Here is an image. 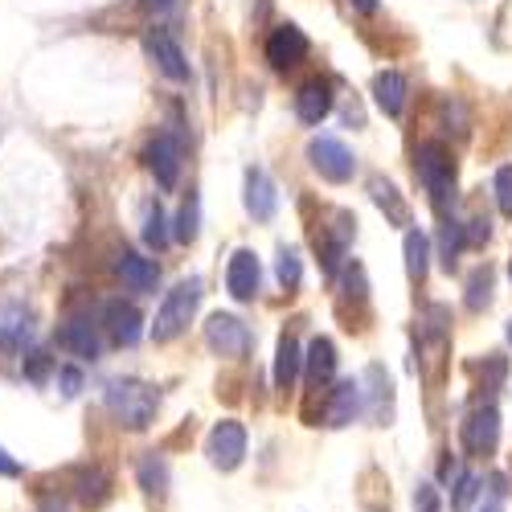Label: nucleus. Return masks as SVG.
Listing matches in <instances>:
<instances>
[{"label":"nucleus","mask_w":512,"mask_h":512,"mask_svg":"<svg viewBox=\"0 0 512 512\" xmlns=\"http://www.w3.org/2000/svg\"><path fill=\"white\" fill-rule=\"evenodd\" d=\"M103 320H107V336L115 340V345H123V349H127V345H136L140 332H144V316H140V308H136V304H123V300L107 304Z\"/></svg>","instance_id":"4468645a"},{"label":"nucleus","mask_w":512,"mask_h":512,"mask_svg":"<svg viewBox=\"0 0 512 512\" xmlns=\"http://www.w3.org/2000/svg\"><path fill=\"white\" fill-rule=\"evenodd\" d=\"M508 340H512V320H508Z\"/></svg>","instance_id":"a19ab883"},{"label":"nucleus","mask_w":512,"mask_h":512,"mask_svg":"<svg viewBox=\"0 0 512 512\" xmlns=\"http://www.w3.org/2000/svg\"><path fill=\"white\" fill-rule=\"evenodd\" d=\"M308 160H312L316 173H320L324 181H332V185H345V181H353V173H357L353 152L340 144V140H332V136H316V140L308 144Z\"/></svg>","instance_id":"39448f33"},{"label":"nucleus","mask_w":512,"mask_h":512,"mask_svg":"<svg viewBox=\"0 0 512 512\" xmlns=\"http://www.w3.org/2000/svg\"><path fill=\"white\" fill-rule=\"evenodd\" d=\"M357 13H377V0H349Z\"/></svg>","instance_id":"58836bf2"},{"label":"nucleus","mask_w":512,"mask_h":512,"mask_svg":"<svg viewBox=\"0 0 512 512\" xmlns=\"http://www.w3.org/2000/svg\"><path fill=\"white\" fill-rule=\"evenodd\" d=\"M201 234V201L197 193H189V201L181 205V218H177V242H197Z\"/></svg>","instance_id":"cd10ccee"},{"label":"nucleus","mask_w":512,"mask_h":512,"mask_svg":"<svg viewBox=\"0 0 512 512\" xmlns=\"http://www.w3.org/2000/svg\"><path fill=\"white\" fill-rule=\"evenodd\" d=\"M78 496L87 500V504H99V500L107 496V476H103V472H82V488H78Z\"/></svg>","instance_id":"7c9ffc66"},{"label":"nucleus","mask_w":512,"mask_h":512,"mask_svg":"<svg viewBox=\"0 0 512 512\" xmlns=\"http://www.w3.org/2000/svg\"><path fill=\"white\" fill-rule=\"evenodd\" d=\"M328 111H332V87H328V82L324 78L304 82L300 95H295V115H300L308 127H316V123L328 119Z\"/></svg>","instance_id":"2eb2a0df"},{"label":"nucleus","mask_w":512,"mask_h":512,"mask_svg":"<svg viewBox=\"0 0 512 512\" xmlns=\"http://www.w3.org/2000/svg\"><path fill=\"white\" fill-rule=\"evenodd\" d=\"M308 58V37L300 25H279L271 37H267V62L275 70H291V66H300Z\"/></svg>","instance_id":"9b49d317"},{"label":"nucleus","mask_w":512,"mask_h":512,"mask_svg":"<svg viewBox=\"0 0 512 512\" xmlns=\"http://www.w3.org/2000/svg\"><path fill=\"white\" fill-rule=\"evenodd\" d=\"M304 369H308V386H328V381L336 377V345L328 336H316L308 345V357H304Z\"/></svg>","instance_id":"f3484780"},{"label":"nucleus","mask_w":512,"mask_h":512,"mask_svg":"<svg viewBox=\"0 0 512 512\" xmlns=\"http://www.w3.org/2000/svg\"><path fill=\"white\" fill-rule=\"evenodd\" d=\"M58 345H62L66 353L82 357V361H99V353H103V345H99V336H95L91 320H66V324L58 328Z\"/></svg>","instance_id":"dca6fc26"},{"label":"nucleus","mask_w":512,"mask_h":512,"mask_svg":"<svg viewBox=\"0 0 512 512\" xmlns=\"http://www.w3.org/2000/svg\"><path fill=\"white\" fill-rule=\"evenodd\" d=\"M119 275L132 291H156V283H160V267L152 259H144V254H136V250L119 254Z\"/></svg>","instance_id":"a211bd4d"},{"label":"nucleus","mask_w":512,"mask_h":512,"mask_svg":"<svg viewBox=\"0 0 512 512\" xmlns=\"http://www.w3.org/2000/svg\"><path fill=\"white\" fill-rule=\"evenodd\" d=\"M144 5H148L152 13H168V9H173V5H177V0H144Z\"/></svg>","instance_id":"4c0bfd02"},{"label":"nucleus","mask_w":512,"mask_h":512,"mask_svg":"<svg viewBox=\"0 0 512 512\" xmlns=\"http://www.w3.org/2000/svg\"><path fill=\"white\" fill-rule=\"evenodd\" d=\"M144 242H148L152 250H164V246H168V218H164L160 201H152V205L144 209Z\"/></svg>","instance_id":"a878e982"},{"label":"nucleus","mask_w":512,"mask_h":512,"mask_svg":"<svg viewBox=\"0 0 512 512\" xmlns=\"http://www.w3.org/2000/svg\"><path fill=\"white\" fill-rule=\"evenodd\" d=\"M369 193H373V201L386 209V218L394 222V226H410V205L398 197V189H394V181H386V177H373L369 181Z\"/></svg>","instance_id":"4be33fe9"},{"label":"nucleus","mask_w":512,"mask_h":512,"mask_svg":"<svg viewBox=\"0 0 512 512\" xmlns=\"http://www.w3.org/2000/svg\"><path fill=\"white\" fill-rule=\"evenodd\" d=\"M426 271H431V238H426L422 230H410L406 234V275L414 283H422Z\"/></svg>","instance_id":"5701e85b"},{"label":"nucleus","mask_w":512,"mask_h":512,"mask_svg":"<svg viewBox=\"0 0 512 512\" xmlns=\"http://www.w3.org/2000/svg\"><path fill=\"white\" fill-rule=\"evenodd\" d=\"M463 226L459 222H443V234H439V250H443V263H447V271L455 267V259H459V250H463Z\"/></svg>","instance_id":"c756f323"},{"label":"nucleus","mask_w":512,"mask_h":512,"mask_svg":"<svg viewBox=\"0 0 512 512\" xmlns=\"http://www.w3.org/2000/svg\"><path fill=\"white\" fill-rule=\"evenodd\" d=\"M144 50H148V58L156 62V70H160L164 78H173V82H189V78H193L185 50L177 46V37L168 33V29H152V33L144 37Z\"/></svg>","instance_id":"0eeeda50"},{"label":"nucleus","mask_w":512,"mask_h":512,"mask_svg":"<svg viewBox=\"0 0 512 512\" xmlns=\"http://www.w3.org/2000/svg\"><path fill=\"white\" fill-rule=\"evenodd\" d=\"M300 365H304V353H300V340L291 332L279 336V349H275V386L279 390H291L295 377H300Z\"/></svg>","instance_id":"6ab92c4d"},{"label":"nucleus","mask_w":512,"mask_h":512,"mask_svg":"<svg viewBox=\"0 0 512 512\" xmlns=\"http://www.w3.org/2000/svg\"><path fill=\"white\" fill-rule=\"evenodd\" d=\"M476 496H480V476L459 472V480H455V496H451V508H455V512H467V508L476 504Z\"/></svg>","instance_id":"c85d7f7f"},{"label":"nucleus","mask_w":512,"mask_h":512,"mask_svg":"<svg viewBox=\"0 0 512 512\" xmlns=\"http://www.w3.org/2000/svg\"><path fill=\"white\" fill-rule=\"evenodd\" d=\"M201 287L205 283L193 275V279H181L173 291L164 295V304L156 308V324H152V340H156V345H168V340H177L189 328V320H193V312L201 304Z\"/></svg>","instance_id":"f03ea898"},{"label":"nucleus","mask_w":512,"mask_h":512,"mask_svg":"<svg viewBox=\"0 0 512 512\" xmlns=\"http://www.w3.org/2000/svg\"><path fill=\"white\" fill-rule=\"evenodd\" d=\"M144 160H148V168H152V177H156V185H160V189H177V181H181V164H185V152H181V144H177L173 136H156V140L148 144Z\"/></svg>","instance_id":"1a4fd4ad"},{"label":"nucleus","mask_w":512,"mask_h":512,"mask_svg":"<svg viewBox=\"0 0 512 512\" xmlns=\"http://www.w3.org/2000/svg\"><path fill=\"white\" fill-rule=\"evenodd\" d=\"M496 439H500V414L492 406H480L467 414L463 422V447L472 455H492L496 451Z\"/></svg>","instance_id":"f8f14e48"},{"label":"nucleus","mask_w":512,"mask_h":512,"mask_svg":"<svg viewBox=\"0 0 512 512\" xmlns=\"http://www.w3.org/2000/svg\"><path fill=\"white\" fill-rule=\"evenodd\" d=\"M414 173H418V181L426 185V193H431V201H435L439 209L451 201V189H455V160H451V152H447L439 140L418 144V152H414Z\"/></svg>","instance_id":"7ed1b4c3"},{"label":"nucleus","mask_w":512,"mask_h":512,"mask_svg":"<svg viewBox=\"0 0 512 512\" xmlns=\"http://www.w3.org/2000/svg\"><path fill=\"white\" fill-rule=\"evenodd\" d=\"M492 304V267H480L472 279H467V308L480 312Z\"/></svg>","instance_id":"bb28decb"},{"label":"nucleus","mask_w":512,"mask_h":512,"mask_svg":"<svg viewBox=\"0 0 512 512\" xmlns=\"http://www.w3.org/2000/svg\"><path fill=\"white\" fill-rule=\"evenodd\" d=\"M136 480L148 496H164L168 492V463L160 455H144L140 467H136Z\"/></svg>","instance_id":"b1692460"},{"label":"nucleus","mask_w":512,"mask_h":512,"mask_svg":"<svg viewBox=\"0 0 512 512\" xmlns=\"http://www.w3.org/2000/svg\"><path fill=\"white\" fill-rule=\"evenodd\" d=\"M259 283H263V267H259V254L254 250H234L230 254V267H226V291L234 300H254L259 295Z\"/></svg>","instance_id":"9d476101"},{"label":"nucleus","mask_w":512,"mask_h":512,"mask_svg":"<svg viewBox=\"0 0 512 512\" xmlns=\"http://www.w3.org/2000/svg\"><path fill=\"white\" fill-rule=\"evenodd\" d=\"M463 238H467V242H488V238H492V222H488V218H476L472 226L463 230Z\"/></svg>","instance_id":"c9c22d12"},{"label":"nucleus","mask_w":512,"mask_h":512,"mask_svg":"<svg viewBox=\"0 0 512 512\" xmlns=\"http://www.w3.org/2000/svg\"><path fill=\"white\" fill-rule=\"evenodd\" d=\"M58 381H62V394H66V398H74V394L82 390V373H78V369H70V365H66V369H58Z\"/></svg>","instance_id":"f704fd0d"},{"label":"nucleus","mask_w":512,"mask_h":512,"mask_svg":"<svg viewBox=\"0 0 512 512\" xmlns=\"http://www.w3.org/2000/svg\"><path fill=\"white\" fill-rule=\"evenodd\" d=\"M46 373H50V357H46V353H29V357H25V377H29V381H37V386H41V381H46Z\"/></svg>","instance_id":"72a5a7b5"},{"label":"nucleus","mask_w":512,"mask_h":512,"mask_svg":"<svg viewBox=\"0 0 512 512\" xmlns=\"http://www.w3.org/2000/svg\"><path fill=\"white\" fill-rule=\"evenodd\" d=\"M275 275H279V283H283L287 291L300 287V279H304V259H300V250H295V246H283V250H279V263H275Z\"/></svg>","instance_id":"393cba45"},{"label":"nucleus","mask_w":512,"mask_h":512,"mask_svg":"<svg viewBox=\"0 0 512 512\" xmlns=\"http://www.w3.org/2000/svg\"><path fill=\"white\" fill-rule=\"evenodd\" d=\"M414 512H439V488H435V484H418V492H414Z\"/></svg>","instance_id":"473e14b6"},{"label":"nucleus","mask_w":512,"mask_h":512,"mask_svg":"<svg viewBox=\"0 0 512 512\" xmlns=\"http://www.w3.org/2000/svg\"><path fill=\"white\" fill-rule=\"evenodd\" d=\"M0 476H9V480H13V476H21V463H17L5 447H0Z\"/></svg>","instance_id":"e433bc0d"},{"label":"nucleus","mask_w":512,"mask_h":512,"mask_svg":"<svg viewBox=\"0 0 512 512\" xmlns=\"http://www.w3.org/2000/svg\"><path fill=\"white\" fill-rule=\"evenodd\" d=\"M205 455H209V463L218 467V472H234V467H242V459H246V426L234 422V418H222L205 439Z\"/></svg>","instance_id":"20e7f679"},{"label":"nucleus","mask_w":512,"mask_h":512,"mask_svg":"<svg viewBox=\"0 0 512 512\" xmlns=\"http://www.w3.org/2000/svg\"><path fill=\"white\" fill-rule=\"evenodd\" d=\"M496 205L500 213H512V164H504L496 173Z\"/></svg>","instance_id":"2f4dec72"},{"label":"nucleus","mask_w":512,"mask_h":512,"mask_svg":"<svg viewBox=\"0 0 512 512\" xmlns=\"http://www.w3.org/2000/svg\"><path fill=\"white\" fill-rule=\"evenodd\" d=\"M373 95H377V107L386 115H402V107H406V78L398 70H381L373 78Z\"/></svg>","instance_id":"412c9836"},{"label":"nucleus","mask_w":512,"mask_h":512,"mask_svg":"<svg viewBox=\"0 0 512 512\" xmlns=\"http://www.w3.org/2000/svg\"><path fill=\"white\" fill-rule=\"evenodd\" d=\"M508 275H512V254H508Z\"/></svg>","instance_id":"ea45409f"},{"label":"nucleus","mask_w":512,"mask_h":512,"mask_svg":"<svg viewBox=\"0 0 512 512\" xmlns=\"http://www.w3.org/2000/svg\"><path fill=\"white\" fill-rule=\"evenodd\" d=\"M37 332V316L25 300H5L0 304V349L9 353H21Z\"/></svg>","instance_id":"6e6552de"},{"label":"nucleus","mask_w":512,"mask_h":512,"mask_svg":"<svg viewBox=\"0 0 512 512\" xmlns=\"http://www.w3.org/2000/svg\"><path fill=\"white\" fill-rule=\"evenodd\" d=\"M205 345L218 357H246L250 353V328L230 312H213L205 320Z\"/></svg>","instance_id":"423d86ee"},{"label":"nucleus","mask_w":512,"mask_h":512,"mask_svg":"<svg viewBox=\"0 0 512 512\" xmlns=\"http://www.w3.org/2000/svg\"><path fill=\"white\" fill-rule=\"evenodd\" d=\"M246 209H250L254 222H271L275 209H279L275 181L263 173V168H250V173H246Z\"/></svg>","instance_id":"ddd939ff"},{"label":"nucleus","mask_w":512,"mask_h":512,"mask_svg":"<svg viewBox=\"0 0 512 512\" xmlns=\"http://www.w3.org/2000/svg\"><path fill=\"white\" fill-rule=\"evenodd\" d=\"M357 410H361V386L357 381H340V386L332 390L328 410H324V422L328 426H349L357 418Z\"/></svg>","instance_id":"aec40b11"},{"label":"nucleus","mask_w":512,"mask_h":512,"mask_svg":"<svg viewBox=\"0 0 512 512\" xmlns=\"http://www.w3.org/2000/svg\"><path fill=\"white\" fill-rule=\"evenodd\" d=\"M103 402H107V410H111L123 426H132V431H144V426H152V418H156V410H160V390L148 386V381H136V377H115V381H107Z\"/></svg>","instance_id":"f257e3e1"}]
</instances>
